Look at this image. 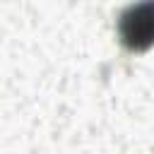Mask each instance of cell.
I'll use <instances>...</instances> for the list:
<instances>
[{
  "instance_id": "6da1fadb",
  "label": "cell",
  "mask_w": 154,
  "mask_h": 154,
  "mask_svg": "<svg viewBox=\"0 0 154 154\" xmlns=\"http://www.w3.org/2000/svg\"><path fill=\"white\" fill-rule=\"evenodd\" d=\"M125 43L132 48H144L154 41V2H142L132 7L120 24Z\"/></svg>"
}]
</instances>
